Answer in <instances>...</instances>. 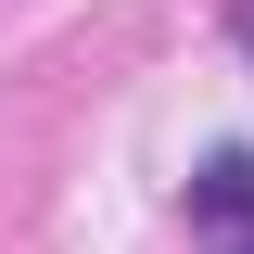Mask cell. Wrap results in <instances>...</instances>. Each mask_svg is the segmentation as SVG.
<instances>
[{
	"label": "cell",
	"instance_id": "cell-1",
	"mask_svg": "<svg viewBox=\"0 0 254 254\" xmlns=\"http://www.w3.org/2000/svg\"><path fill=\"white\" fill-rule=\"evenodd\" d=\"M190 242L203 254H254V153H216L190 178Z\"/></svg>",
	"mask_w": 254,
	"mask_h": 254
},
{
	"label": "cell",
	"instance_id": "cell-2",
	"mask_svg": "<svg viewBox=\"0 0 254 254\" xmlns=\"http://www.w3.org/2000/svg\"><path fill=\"white\" fill-rule=\"evenodd\" d=\"M242 51H254V0H242Z\"/></svg>",
	"mask_w": 254,
	"mask_h": 254
}]
</instances>
